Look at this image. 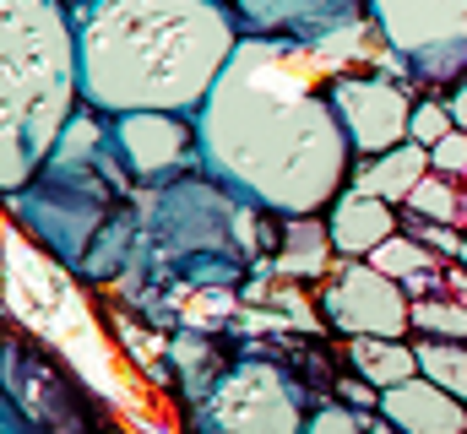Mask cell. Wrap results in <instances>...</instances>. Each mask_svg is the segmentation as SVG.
<instances>
[{
    "mask_svg": "<svg viewBox=\"0 0 467 434\" xmlns=\"http://www.w3.org/2000/svg\"><path fill=\"white\" fill-rule=\"evenodd\" d=\"M202 169L272 217L327 212L353 174V141L310 44L244 33L196 108Z\"/></svg>",
    "mask_w": 467,
    "mask_h": 434,
    "instance_id": "6da1fadb",
    "label": "cell"
},
{
    "mask_svg": "<svg viewBox=\"0 0 467 434\" xmlns=\"http://www.w3.org/2000/svg\"><path fill=\"white\" fill-rule=\"evenodd\" d=\"M71 22L82 104L99 114H196L244 38L229 0H88Z\"/></svg>",
    "mask_w": 467,
    "mask_h": 434,
    "instance_id": "7a4b0ae2",
    "label": "cell"
},
{
    "mask_svg": "<svg viewBox=\"0 0 467 434\" xmlns=\"http://www.w3.org/2000/svg\"><path fill=\"white\" fill-rule=\"evenodd\" d=\"M82 108L77 22L60 0H0V185L22 191Z\"/></svg>",
    "mask_w": 467,
    "mask_h": 434,
    "instance_id": "3957f363",
    "label": "cell"
},
{
    "mask_svg": "<svg viewBox=\"0 0 467 434\" xmlns=\"http://www.w3.org/2000/svg\"><path fill=\"white\" fill-rule=\"evenodd\" d=\"M255 212L250 202H239L223 191L207 169L185 174L174 185H158L147 217H141V244L136 261H158V272L196 283V288H229L250 272L255 261Z\"/></svg>",
    "mask_w": 467,
    "mask_h": 434,
    "instance_id": "277c9868",
    "label": "cell"
},
{
    "mask_svg": "<svg viewBox=\"0 0 467 434\" xmlns=\"http://www.w3.org/2000/svg\"><path fill=\"white\" fill-rule=\"evenodd\" d=\"M125 185H130V174L119 169L115 147L104 141L93 158H71V163L49 158V163H44L22 191H11L5 202H11V217H22L27 233H33L66 272H82V261H88V250L99 244V233L125 212V207H119Z\"/></svg>",
    "mask_w": 467,
    "mask_h": 434,
    "instance_id": "5b68a950",
    "label": "cell"
},
{
    "mask_svg": "<svg viewBox=\"0 0 467 434\" xmlns=\"http://www.w3.org/2000/svg\"><path fill=\"white\" fill-rule=\"evenodd\" d=\"M310 408L283 358L239 353L196 397V434H305Z\"/></svg>",
    "mask_w": 467,
    "mask_h": 434,
    "instance_id": "8992f818",
    "label": "cell"
},
{
    "mask_svg": "<svg viewBox=\"0 0 467 434\" xmlns=\"http://www.w3.org/2000/svg\"><path fill=\"white\" fill-rule=\"evenodd\" d=\"M369 16L408 60L413 88L451 93L467 77V0H369Z\"/></svg>",
    "mask_w": 467,
    "mask_h": 434,
    "instance_id": "52a82bcc",
    "label": "cell"
},
{
    "mask_svg": "<svg viewBox=\"0 0 467 434\" xmlns=\"http://www.w3.org/2000/svg\"><path fill=\"white\" fill-rule=\"evenodd\" d=\"M109 147H115L119 169L130 174V185H141V191L174 185L202 169L196 114H169V108L109 114Z\"/></svg>",
    "mask_w": 467,
    "mask_h": 434,
    "instance_id": "ba28073f",
    "label": "cell"
},
{
    "mask_svg": "<svg viewBox=\"0 0 467 434\" xmlns=\"http://www.w3.org/2000/svg\"><path fill=\"white\" fill-rule=\"evenodd\" d=\"M321 321L343 336H408L413 331V299L397 277H386L369 261H348L321 288Z\"/></svg>",
    "mask_w": 467,
    "mask_h": 434,
    "instance_id": "9c48e42d",
    "label": "cell"
},
{
    "mask_svg": "<svg viewBox=\"0 0 467 434\" xmlns=\"http://www.w3.org/2000/svg\"><path fill=\"white\" fill-rule=\"evenodd\" d=\"M327 93L343 114L353 158H375V152H391V147L408 141V119H413V104H419L413 82L386 77V71H348V77H332Z\"/></svg>",
    "mask_w": 467,
    "mask_h": 434,
    "instance_id": "30bf717a",
    "label": "cell"
},
{
    "mask_svg": "<svg viewBox=\"0 0 467 434\" xmlns=\"http://www.w3.org/2000/svg\"><path fill=\"white\" fill-rule=\"evenodd\" d=\"M244 22V33H272V38H299L316 44L358 16H369V0H229Z\"/></svg>",
    "mask_w": 467,
    "mask_h": 434,
    "instance_id": "8fae6325",
    "label": "cell"
},
{
    "mask_svg": "<svg viewBox=\"0 0 467 434\" xmlns=\"http://www.w3.org/2000/svg\"><path fill=\"white\" fill-rule=\"evenodd\" d=\"M375 408L397 424V434H467V402L457 391L435 386L430 375H408L386 386Z\"/></svg>",
    "mask_w": 467,
    "mask_h": 434,
    "instance_id": "7c38bea8",
    "label": "cell"
},
{
    "mask_svg": "<svg viewBox=\"0 0 467 434\" xmlns=\"http://www.w3.org/2000/svg\"><path fill=\"white\" fill-rule=\"evenodd\" d=\"M327 228H332V244H337V255H369L375 244H386L397 228H402V207H391V202H380V196H369V191H353L343 185V196L327 207Z\"/></svg>",
    "mask_w": 467,
    "mask_h": 434,
    "instance_id": "4fadbf2b",
    "label": "cell"
},
{
    "mask_svg": "<svg viewBox=\"0 0 467 434\" xmlns=\"http://www.w3.org/2000/svg\"><path fill=\"white\" fill-rule=\"evenodd\" d=\"M435 163H430V147H419V141H402V147H391V152H375V158H358L348 174L353 191H369V196H380V202H391V207H402L408 196H413V185L430 174Z\"/></svg>",
    "mask_w": 467,
    "mask_h": 434,
    "instance_id": "5bb4252c",
    "label": "cell"
},
{
    "mask_svg": "<svg viewBox=\"0 0 467 434\" xmlns=\"http://www.w3.org/2000/svg\"><path fill=\"white\" fill-rule=\"evenodd\" d=\"M337 244H332V228L327 217L305 212V217H283V239L272 244V272L277 277H327Z\"/></svg>",
    "mask_w": 467,
    "mask_h": 434,
    "instance_id": "9a60e30c",
    "label": "cell"
},
{
    "mask_svg": "<svg viewBox=\"0 0 467 434\" xmlns=\"http://www.w3.org/2000/svg\"><path fill=\"white\" fill-rule=\"evenodd\" d=\"M348 369L364 375L375 391L419 375V353H413V336H348Z\"/></svg>",
    "mask_w": 467,
    "mask_h": 434,
    "instance_id": "2e32d148",
    "label": "cell"
},
{
    "mask_svg": "<svg viewBox=\"0 0 467 434\" xmlns=\"http://www.w3.org/2000/svg\"><path fill=\"white\" fill-rule=\"evenodd\" d=\"M413 353H419V375H430L435 386L457 391L467 402V342L462 336H424V331H413Z\"/></svg>",
    "mask_w": 467,
    "mask_h": 434,
    "instance_id": "e0dca14e",
    "label": "cell"
},
{
    "mask_svg": "<svg viewBox=\"0 0 467 434\" xmlns=\"http://www.w3.org/2000/svg\"><path fill=\"white\" fill-rule=\"evenodd\" d=\"M305 434H397V424L380 408H353V402H321L310 408Z\"/></svg>",
    "mask_w": 467,
    "mask_h": 434,
    "instance_id": "ac0fdd59",
    "label": "cell"
},
{
    "mask_svg": "<svg viewBox=\"0 0 467 434\" xmlns=\"http://www.w3.org/2000/svg\"><path fill=\"white\" fill-rule=\"evenodd\" d=\"M441 261H446V255H435L430 244H419L408 228H397L386 244H375V250H369V266H380V272H386V277H397V283H408L413 272H430V266H441Z\"/></svg>",
    "mask_w": 467,
    "mask_h": 434,
    "instance_id": "d6986e66",
    "label": "cell"
},
{
    "mask_svg": "<svg viewBox=\"0 0 467 434\" xmlns=\"http://www.w3.org/2000/svg\"><path fill=\"white\" fill-rule=\"evenodd\" d=\"M402 217H435V222H457V217H462V191H457V180L430 169V174L413 185V196L402 202ZM457 228H462V222H457Z\"/></svg>",
    "mask_w": 467,
    "mask_h": 434,
    "instance_id": "ffe728a7",
    "label": "cell"
},
{
    "mask_svg": "<svg viewBox=\"0 0 467 434\" xmlns=\"http://www.w3.org/2000/svg\"><path fill=\"white\" fill-rule=\"evenodd\" d=\"M413 331H424V336H462L467 342V305L457 299H441V294H430V299H413Z\"/></svg>",
    "mask_w": 467,
    "mask_h": 434,
    "instance_id": "44dd1931",
    "label": "cell"
},
{
    "mask_svg": "<svg viewBox=\"0 0 467 434\" xmlns=\"http://www.w3.org/2000/svg\"><path fill=\"white\" fill-rule=\"evenodd\" d=\"M457 130V119H451V108L441 93H430V98H419L413 104V119H408V141H419V147H435V141H446Z\"/></svg>",
    "mask_w": 467,
    "mask_h": 434,
    "instance_id": "7402d4cb",
    "label": "cell"
},
{
    "mask_svg": "<svg viewBox=\"0 0 467 434\" xmlns=\"http://www.w3.org/2000/svg\"><path fill=\"white\" fill-rule=\"evenodd\" d=\"M402 228L419 239V244H430L435 255H446V261H457V250H462V233L457 222H435V217H402Z\"/></svg>",
    "mask_w": 467,
    "mask_h": 434,
    "instance_id": "603a6c76",
    "label": "cell"
},
{
    "mask_svg": "<svg viewBox=\"0 0 467 434\" xmlns=\"http://www.w3.org/2000/svg\"><path fill=\"white\" fill-rule=\"evenodd\" d=\"M430 163H435V174H467V130H451L446 141H435L430 147Z\"/></svg>",
    "mask_w": 467,
    "mask_h": 434,
    "instance_id": "cb8c5ba5",
    "label": "cell"
},
{
    "mask_svg": "<svg viewBox=\"0 0 467 434\" xmlns=\"http://www.w3.org/2000/svg\"><path fill=\"white\" fill-rule=\"evenodd\" d=\"M446 98V108H451V119H457V130H467V77L451 88V93H441Z\"/></svg>",
    "mask_w": 467,
    "mask_h": 434,
    "instance_id": "d4e9b609",
    "label": "cell"
},
{
    "mask_svg": "<svg viewBox=\"0 0 467 434\" xmlns=\"http://www.w3.org/2000/svg\"><path fill=\"white\" fill-rule=\"evenodd\" d=\"M5 434H44V429H38V424H33L16 402H5Z\"/></svg>",
    "mask_w": 467,
    "mask_h": 434,
    "instance_id": "484cf974",
    "label": "cell"
},
{
    "mask_svg": "<svg viewBox=\"0 0 467 434\" xmlns=\"http://www.w3.org/2000/svg\"><path fill=\"white\" fill-rule=\"evenodd\" d=\"M457 222H462V228H467V185H462V217H457Z\"/></svg>",
    "mask_w": 467,
    "mask_h": 434,
    "instance_id": "4316f807",
    "label": "cell"
},
{
    "mask_svg": "<svg viewBox=\"0 0 467 434\" xmlns=\"http://www.w3.org/2000/svg\"><path fill=\"white\" fill-rule=\"evenodd\" d=\"M457 261H462V266H467V233H462V250H457Z\"/></svg>",
    "mask_w": 467,
    "mask_h": 434,
    "instance_id": "83f0119b",
    "label": "cell"
},
{
    "mask_svg": "<svg viewBox=\"0 0 467 434\" xmlns=\"http://www.w3.org/2000/svg\"><path fill=\"white\" fill-rule=\"evenodd\" d=\"M60 5H66V11H77V5H88V0H60Z\"/></svg>",
    "mask_w": 467,
    "mask_h": 434,
    "instance_id": "f1b7e54d",
    "label": "cell"
},
{
    "mask_svg": "<svg viewBox=\"0 0 467 434\" xmlns=\"http://www.w3.org/2000/svg\"><path fill=\"white\" fill-rule=\"evenodd\" d=\"M104 434H115V429H104Z\"/></svg>",
    "mask_w": 467,
    "mask_h": 434,
    "instance_id": "f546056e",
    "label": "cell"
}]
</instances>
